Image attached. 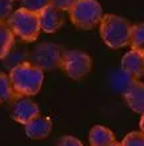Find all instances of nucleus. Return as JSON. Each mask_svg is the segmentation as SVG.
<instances>
[{
    "mask_svg": "<svg viewBox=\"0 0 144 146\" xmlns=\"http://www.w3.org/2000/svg\"><path fill=\"white\" fill-rule=\"evenodd\" d=\"M9 115L19 123H25L39 115V106L25 96L15 94L13 98L9 101Z\"/></svg>",
    "mask_w": 144,
    "mask_h": 146,
    "instance_id": "nucleus-7",
    "label": "nucleus"
},
{
    "mask_svg": "<svg viewBox=\"0 0 144 146\" xmlns=\"http://www.w3.org/2000/svg\"><path fill=\"white\" fill-rule=\"evenodd\" d=\"M60 69L72 80L86 77L92 69V58L83 50H66L62 54Z\"/></svg>",
    "mask_w": 144,
    "mask_h": 146,
    "instance_id": "nucleus-6",
    "label": "nucleus"
},
{
    "mask_svg": "<svg viewBox=\"0 0 144 146\" xmlns=\"http://www.w3.org/2000/svg\"><path fill=\"white\" fill-rule=\"evenodd\" d=\"M100 36L107 46L119 49L128 45L131 24L127 19L117 15H103L100 20Z\"/></svg>",
    "mask_w": 144,
    "mask_h": 146,
    "instance_id": "nucleus-2",
    "label": "nucleus"
},
{
    "mask_svg": "<svg viewBox=\"0 0 144 146\" xmlns=\"http://www.w3.org/2000/svg\"><path fill=\"white\" fill-rule=\"evenodd\" d=\"M115 142V134L108 127L96 125L90 131V143L91 146H109Z\"/></svg>",
    "mask_w": 144,
    "mask_h": 146,
    "instance_id": "nucleus-13",
    "label": "nucleus"
},
{
    "mask_svg": "<svg viewBox=\"0 0 144 146\" xmlns=\"http://www.w3.org/2000/svg\"><path fill=\"white\" fill-rule=\"evenodd\" d=\"M66 21V15L64 12L59 11L52 5H48L39 13V23H40V31L46 33H54L59 31L63 27Z\"/></svg>",
    "mask_w": 144,
    "mask_h": 146,
    "instance_id": "nucleus-8",
    "label": "nucleus"
},
{
    "mask_svg": "<svg viewBox=\"0 0 144 146\" xmlns=\"http://www.w3.org/2000/svg\"><path fill=\"white\" fill-rule=\"evenodd\" d=\"M121 68L132 80H139L144 72V52L131 49L121 58Z\"/></svg>",
    "mask_w": 144,
    "mask_h": 146,
    "instance_id": "nucleus-9",
    "label": "nucleus"
},
{
    "mask_svg": "<svg viewBox=\"0 0 144 146\" xmlns=\"http://www.w3.org/2000/svg\"><path fill=\"white\" fill-rule=\"evenodd\" d=\"M27 58H28V50H27V48H25V45L23 44V41L16 42V40H15L12 48L9 49V52L5 54V57H4L3 60H4V65L8 66L9 70H11L13 66L25 62Z\"/></svg>",
    "mask_w": 144,
    "mask_h": 146,
    "instance_id": "nucleus-12",
    "label": "nucleus"
},
{
    "mask_svg": "<svg viewBox=\"0 0 144 146\" xmlns=\"http://www.w3.org/2000/svg\"><path fill=\"white\" fill-rule=\"evenodd\" d=\"M25 134L32 139H43L48 137L52 129V122L48 117L36 115L35 118L28 121L25 125Z\"/></svg>",
    "mask_w": 144,
    "mask_h": 146,
    "instance_id": "nucleus-11",
    "label": "nucleus"
},
{
    "mask_svg": "<svg viewBox=\"0 0 144 146\" xmlns=\"http://www.w3.org/2000/svg\"><path fill=\"white\" fill-rule=\"evenodd\" d=\"M13 96H15V92L12 89L9 77L5 73L0 72V104L9 102L13 98Z\"/></svg>",
    "mask_w": 144,
    "mask_h": 146,
    "instance_id": "nucleus-16",
    "label": "nucleus"
},
{
    "mask_svg": "<svg viewBox=\"0 0 144 146\" xmlns=\"http://www.w3.org/2000/svg\"><path fill=\"white\" fill-rule=\"evenodd\" d=\"M109 146H121V145H120V143H119V142H116V141H115V142H112V143H111V145H109Z\"/></svg>",
    "mask_w": 144,
    "mask_h": 146,
    "instance_id": "nucleus-22",
    "label": "nucleus"
},
{
    "mask_svg": "<svg viewBox=\"0 0 144 146\" xmlns=\"http://www.w3.org/2000/svg\"><path fill=\"white\" fill-rule=\"evenodd\" d=\"M78 0H50V5L62 12H68Z\"/></svg>",
    "mask_w": 144,
    "mask_h": 146,
    "instance_id": "nucleus-19",
    "label": "nucleus"
},
{
    "mask_svg": "<svg viewBox=\"0 0 144 146\" xmlns=\"http://www.w3.org/2000/svg\"><path fill=\"white\" fill-rule=\"evenodd\" d=\"M64 52L62 46L52 42H42L28 52L27 62L39 68L40 70H55L60 68L62 54Z\"/></svg>",
    "mask_w": 144,
    "mask_h": 146,
    "instance_id": "nucleus-5",
    "label": "nucleus"
},
{
    "mask_svg": "<svg viewBox=\"0 0 144 146\" xmlns=\"http://www.w3.org/2000/svg\"><path fill=\"white\" fill-rule=\"evenodd\" d=\"M7 24L13 36L19 38L20 41L32 42L39 37V15H36L33 12L19 8L11 13V16L7 19Z\"/></svg>",
    "mask_w": 144,
    "mask_h": 146,
    "instance_id": "nucleus-3",
    "label": "nucleus"
},
{
    "mask_svg": "<svg viewBox=\"0 0 144 146\" xmlns=\"http://www.w3.org/2000/svg\"><path fill=\"white\" fill-rule=\"evenodd\" d=\"M56 146H83V143L72 135H64L58 141Z\"/></svg>",
    "mask_w": 144,
    "mask_h": 146,
    "instance_id": "nucleus-21",
    "label": "nucleus"
},
{
    "mask_svg": "<svg viewBox=\"0 0 144 146\" xmlns=\"http://www.w3.org/2000/svg\"><path fill=\"white\" fill-rule=\"evenodd\" d=\"M15 36L8 27L7 21H0V60L5 57L15 42Z\"/></svg>",
    "mask_w": 144,
    "mask_h": 146,
    "instance_id": "nucleus-14",
    "label": "nucleus"
},
{
    "mask_svg": "<svg viewBox=\"0 0 144 146\" xmlns=\"http://www.w3.org/2000/svg\"><path fill=\"white\" fill-rule=\"evenodd\" d=\"M128 45H131L132 49L143 52V45H144V25L143 24L131 25Z\"/></svg>",
    "mask_w": 144,
    "mask_h": 146,
    "instance_id": "nucleus-15",
    "label": "nucleus"
},
{
    "mask_svg": "<svg viewBox=\"0 0 144 146\" xmlns=\"http://www.w3.org/2000/svg\"><path fill=\"white\" fill-rule=\"evenodd\" d=\"M70 19L79 29H92L100 23L103 9L97 0H78L68 11Z\"/></svg>",
    "mask_w": 144,
    "mask_h": 146,
    "instance_id": "nucleus-4",
    "label": "nucleus"
},
{
    "mask_svg": "<svg viewBox=\"0 0 144 146\" xmlns=\"http://www.w3.org/2000/svg\"><path fill=\"white\" fill-rule=\"evenodd\" d=\"M12 13V1L0 0V21H7Z\"/></svg>",
    "mask_w": 144,
    "mask_h": 146,
    "instance_id": "nucleus-20",
    "label": "nucleus"
},
{
    "mask_svg": "<svg viewBox=\"0 0 144 146\" xmlns=\"http://www.w3.org/2000/svg\"><path fill=\"white\" fill-rule=\"evenodd\" d=\"M9 1H15V0H9Z\"/></svg>",
    "mask_w": 144,
    "mask_h": 146,
    "instance_id": "nucleus-23",
    "label": "nucleus"
},
{
    "mask_svg": "<svg viewBox=\"0 0 144 146\" xmlns=\"http://www.w3.org/2000/svg\"><path fill=\"white\" fill-rule=\"evenodd\" d=\"M20 1L23 9L33 12L36 15H39L44 8L50 5V0H20Z\"/></svg>",
    "mask_w": 144,
    "mask_h": 146,
    "instance_id": "nucleus-17",
    "label": "nucleus"
},
{
    "mask_svg": "<svg viewBox=\"0 0 144 146\" xmlns=\"http://www.w3.org/2000/svg\"><path fill=\"white\" fill-rule=\"evenodd\" d=\"M8 77L15 94L29 97L39 93L43 84L44 73L39 68L25 61L20 65L13 66L9 70Z\"/></svg>",
    "mask_w": 144,
    "mask_h": 146,
    "instance_id": "nucleus-1",
    "label": "nucleus"
},
{
    "mask_svg": "<svg viewBox=\"0 0 144 146\" xmlns=\"http://www.w3.org/2000/svg\"><path fill=\"white\" fill-rule=\"evenodd\" d=\"M124 100L129 108L137 114H143L144 111V86L139 80H131L124 89Z\"/></svg>",
    "mask_w": 144,
    "mask_h": 146,
    "instance_id": "nucleus-10",
    "label": "nucleus"
},
{
    "mask_svg": "<svg viewBox=\"0 0 144 146\" xmlns=\"http://www.w3.org/2000/svg\"><path fill=\"white\" fill-rule=\"evenodd\" d=\"M121 146H144V135L141 131H131L124 137Z\"/></svg>",
    "mask_w": 144,
    "mask_h": 146,
    "instance_id": "nucleus-18",
    "label": "nucleus"
}]
</instances>
